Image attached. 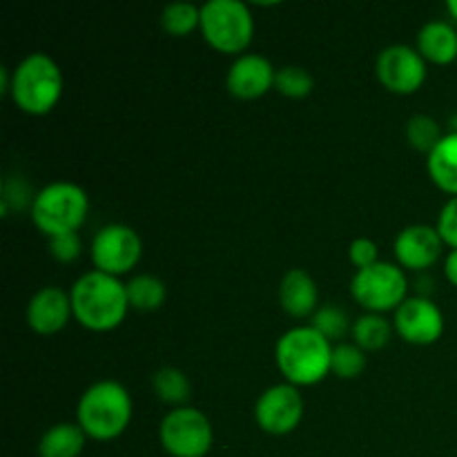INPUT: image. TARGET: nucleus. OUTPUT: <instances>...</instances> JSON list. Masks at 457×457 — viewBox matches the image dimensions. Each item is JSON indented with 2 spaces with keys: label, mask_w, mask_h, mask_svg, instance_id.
<instances>
[{
  "label": "nucleus",
  "mask_w": 457,
  "mask_h": 457,
  "mask_svg": "<svg viewBox=\"0 0 457 457\" xmlns=\"http://www.w3.org/2000/svg\"><path fill=\"white\" fill-rule=\"evenodd\" d=\"M445 275L449 279L451 286L457 288V250H451L445 259Z\"/></svg>",
  "instance_id": "7c9ffc66"
},
{
  "label": "nucleus",
  "mask_w": 457,
  "mask_h": 457,
  "mask_svg": "<svg viewBox=\"0 0 457 457\" xmlns=\"http://www.w3.org/2000/svg\"><path fill=\"white\" fill-rule=\"evenodd\" d=\"M134 402L128 388L116 379H101L87 386L76 406V424L89 440L110 442L128 431Z\"/></svg>",
  "instance_id": "7ed1b4c3"
},
{
  "label": "nucleus",
  "mask_w": 457,
  "mask_h": 457,
  "mask_svg": "<svg viewBox=\"0 0 457 457\" xmlns=\"http://www.w3.org/2000/svg\"><path fill=\"white\" fill-rule=\"evenodd\" d=\"M445 312L428 297L415 295L393 312V330L413 346H431L445 335Z\"/></svg>",
  "instance_id": "f8f14e48"
},
{
  "label": "nucleus",
  "mask_w": 457,
  "mask_h": 457,
  "mask_svg": "<svg viewBox=\"0 0 457 457\" xmlns=\"http://www.w3.org/2000/svg\"><path fill=\"white\" fill-rule=\"evenodd\" d=\"M161 27L170 36H190L192 31L201 27V7L187 0H177V3L165 4L161 12Z\"/></svg>",
  "instance_id": "5701e85b"
},
{
  "label": "nucleus",
  "mask_w": 457,
  "mask_h": 457,
  "mask_svg": "<svg viewBox=\"0 0 457 457\" xmlns=\"http://www.w3.org/2000/svg\"><path fill=\"white\" fill-rule=\"evenodd\" d=\"M330 370L339 379H357L366 370V353L355 342H339L333 346V364Z\"/></svg>",
  "instance_id": "a878e982"
},
{
  "label": "nucleus",
  "mask_w": 457,
  "mask_h": 457,
  "mask_svg": "<svg viewBox=\"0 0 457 457\" xmlns=\"http://www.w3.org/2000/svg\"><path fill=\"white\" fill-rule=\"evenodd\" d=\"M306 402L302 391L288 382L272 384L254 404L257 427L268 436H288L302 424Z\"/></svg>",
  "instance_id": "9b49d317"
},
{
  "label": "nucleus",
  "mask_w": 457,
  "mask_h": 457,
  "mask_svg": "<svg viewBox=\"0 0 457 457\" xmlns=\"http://www.w3.org/2000/svg\"><path fill=\"white\" fill-rule=\"evenodd\" d=\"M27 326L36 335H56L74 317L71 297L61 286H45L31 295L27 303Z\"/></svg>",
  "instance_id": "2eb2a0df"
},
{
  "label": "nucleus",
  "mask_w": 457,
  "mask_h": 457,
  "mask_svg": "<svg viewBox=\"0 0 457 457\" xmlns=\"http://www.w3.org/2000/svg\"><path fill=\"white\" fill-rule=\"evenodd\" d=\"M375 74H378V80L388 92L409 96V94H415L422 87L428 76V67L422 54L418 52V47L395 43L388 45L378 54Z\"/></svg>",
  "instance_id": "9d476101"
},
{
  "label": "nucleus",
  "mask_w": 457,
  "mask_h": 457,
  "mask_svg": "<svg viewBox=\"0 0 457 457\" xmlns=\"http://www.w3.org/2000/svg\"><path fill=\"white\" fill-rule=\"evenodd\" d=\"M87 445V436L76 422H58L43 433L38 457H79Z\"/></svg>",
  "instance_id": "6ab92c4d"
},
{
  "label": "nucleus",
  "mask_w": 457,
  "mask_h": 457,
  "mask_svg": "<svg viewBox=\"0 0 457 457\" xmlns=\"http://www.w3.org/2000/svg\"><path fill=\"white\" fill-rule=\"evenodd\" d=\"M275 361L288 384L297 388L315 386L333 373V342L311 324L293 326L277 339Z\"/></svg>",
  "instance_id": "f03ea898"
},
{
  "label": "nucleus",
  "mask_w": 457,
  "mask_h": 457,
  "mask_svg": "<svg viewBox=\"0 0 457 457\" xmlns=\"http://www.w3.org/2000/svg\"><path fill=\"white\" fill-rule=\"evenodd\" d=\"M125 290H128L129 308L141 312L159 311V308L165 303V299H168L165 281L159 279L156 275H147V272L134 275L132 279L125 284Z\"/></svg>",
  "instance_id": "aec40b11"
},
{
  "label": "nucleus",
  "mask_w": 457,
  "mask_h": 457,
  "mask_svg": "<svg viewBox=\"0 0 457 457\" xmlns=\"http://www.w3.org/2000/svg\"><path fill=\"white\" fill-rule=\"evenodd\" d=\"M418 52L433 65L457 61V29L446 21H428L418 31Z\"/></svg>",
  "instance_id": "f3484780"
},
{
  "label": "nucleus",
  "mask_w": 457,
  "mask_h": 457,
  "mask_svg": "<svg viewBox=\"0 0 457 457\" xmlns=\"http://www.w3.org/2000/svg\"><path fill=\"white\" fill-rule=\"evenodd\" d=\"M89 212V196L79 183L54 181L31 199V221L47 239L79 232Z\"/></svg>",
  "instance_id": "39448f33"
},
{
  "label": "nucleus",
  "mask_w": 457,
  "mask_h": 457,
  "mask_svg": "<svg viewBox=\"0 0 457 457\" xmlns=\"http://www.w3.org/2000/svg\"><path fill=\"white\" fill-rule=\"evenodd\" d=\"M348 259H351V263L357 270H364V268L373 266V263L379 262L378 244L370 237H357L348 245Z\"/></svg>",
  "instance_id": "c85d7f7f"
},
{
  "label": "nucleus",
  "mask_w": 457,
  "mask_h": 457,
  "mask_svg": "<svg viewBox=\"0 0 457 457\" xmlns=\"http://www.w3.org/2000/svg\"><path fill=\"white\" fill-rule=\"evenodd\" d=\"M279 303L284 312L295 320L312 317L320 308V288L311 272L303 268H290L279 284Z\"/></svg>",
  "instance_id": "dca6fc26"
},
{
  "label": "nucleus",
  "mask_w": 457,
  "mask_h": 457,
  "mask_svg": "<svg viewBox=\"0 0 457 457\" xmlns=\"http://www.w3.org/2000/svg\"><path fill=\"white\" fill-rule=\"evenodd\" d=\"M277 70L262 54H241L226 74V89L241 101H254L275 89Z\"/></svg>",
  "instance_id": "ddd939ff"
},
{
  "label": "nucleus",
  "mask_w": 457,
  "mask_h": 457,
  "mask_svg": "<svg viewBox=\"0 0 457 457\" xmlns=\"http://www.w3.org/2000/svg\"><path fill=\"white\" fill-rule=\"evenodd\" d=\"M89 254H92L94 270H101L120 279L141 262L143 239L132 226L107 223L94 235Z\"/></svg>",
  "instance_id": "1a4fd4ad"
},
{
  "label": "nucleus",
  "mask_w": 457,
  "mask_h": 457,
  "mask_svg": "<svg viewBox=\"0 0 457 457\" xmlns=\"http://www.w3.org/2000/svg\"><path fill=\"white\" fill-rule=\"evenodd\" d=\"M393 250H395L397 266H402L404 270H427L442 257L445 241L436 226L413 223V226L400 230Z\"/></svg>",
  "instance_id": "4468645a"
},
{
  "label": "nucleus",
  "mask_w": 457,
  "mask_h": 457,
  "mask_svg": "<svg viewBox=\"0 0 457 457\" xmlns=\"http://www.w3.org/2000/svg\"><path fill=\"white\" fill-rule=\"evenodd\" d=\"M61 65L45 52H31L12 70L9 98L29 116H45L58 105L62 96Z\"/></svg>",
  "instance_id": "20e7f679"
},
{
  "label": "nucleus",
  "mask_w": 457,
  "mask_h": 457,
  "mask_svg": "<svg viewBox=\"0 0 457 457\" xmlns=\"http://www.w3.org/2000/svg\"><path fill=\"white\" fill-rule=\"evenodd\" d=\"M152 391H154V395L163 404L179 409V406H187L186 402L190 400L192 386L190 379H187V375L181 369H177V366H163V369H159L152 375Z\"/></svg>",
  "instance_id": "412c9836"
},
{
  "label": "nucleus",
  "mask_w": 457,
  "mask_h": 457,
  "mask_svg": "<svg viewBox=\"0 0 457 457\" xmlns=\"http://www.w3.org/2000/svg\"><path fill=\"white\" fill-rule=\"evenodd\" d=\"M9 89H12V70L0 67V92L9 96Z\"/></svg>",
  "instance_id": "2f4dec72"
},
{
  "label": "nucleus",
  "mask_w": 457,
  "mask_h": 457,
  "mask_svg": "<svg viewBox=\"0 0 457 457\" xmlns=\"http://www.w3.org/2000/svg\"><path fill=\"white\" fill-rule=\"evenodd\" d=\"M275 89L281 96L306 98L315 89V79L302 65H284L275 74Z\"/></svg>",
  "instance_id": "393cba45"
},
{
  "label": "nucleus",
  "mask_w": 457,
  "mask_h": 457,
  "mask_svg": "<svg viewBox=\"0 0 457 457\" xmlns=\"http://www.w3.org/2000/svg\"><path fill=\"white\" fill-rule=\"evenodd\" d=\"M201 34L221 54H245L254 36V18L244 0H208L201 4Z\"/></svg>",
  "instance_id": "423d86ee"
},
{
  "label": "nucleus",
  "mask_w": 457,
  "mask_h": 457,
  "mask_svg": "<svg viewBox=\"0 0 457 457\" xmlns=\"http://www.w3.org/2000/svg\"><path fill=\"white\" fill-rule=\"evenodd\" d=\"M437 232H440L445 245L451 250H457V196H451L440 210V217L436 223Z\"/></svg>",
  "instance_id": "c756f323"
},
{
  "label": "nucleus",
  "mask_w": 457,
  "mask_h": 457,
  "mask_svg": "<svg viewBox=\"0 0 457 457\" xmlns=\"http://www.w3.org/2000/svg\"><path fill=\"white\" fill-rule=\"evenodd\" d=\"M431 181L446 195L457 196V129L442 137L427 159Z\"/></svg>",
  "instance_id": "a211bd4d"
},
{
  "label": "nucleus",
  "mask_w": 457,
  "mask_h": 457,
  "mask_svg": "<svg viewBox=\"0 0 457 457\" xmlns=\"http://www.w3.org/2000/svg\"><path fill=\"white\" fill-rule=\"evenodd\" d=\"M74 320L92 333L119 328L129 311L128 290L119 277L101 270L83 272L70 290Z\"/></svg>",
  "instance_id": "f257e3e1"
},
{
  "label": "nucleus",
  "mask_w": 457,
  "mask_h": 457,
  "mask_svg": "<svg viewBox=\"0 0 457 457\" xmlns=\"http://www.w3.org/2000/svg\"><path fill=\"white\" fill-rule=\"evenodd\" d=\"M442 128L433 116L428 114H415L406 120V141L411 143V147L424 152V154H431L433 147L442 141Z\"/></svg>",
  "instance_id": "b1692460"
},
{
  "label": "nucleus",
  "mask_w": 457,
  "mask_h": 457,
  "mask_svg": "<svg viewBox=\"0 0 457 457\" xmlns=\"http://www.w3.org/2000/svg\"><path fill=\"white\" fill-rule=\"evenodd\" d=\"M351 333L357 346L364 353L382 351L391 342L393 324L384 315H378V312H364L361 317H357Z\"/></svg>",
  "instance_id": "4be33fe9"
},
{
  "label": "nucleus",
  "mask_w": 457,
  "mask_h": 457,
  "mask_svg": "<svg viewBox=\"0 0 457 457\" xmlns=\"http://www.w3.org/2000/svg\"><path fill=\"white\" fill-rule=\"evenodd\" d=\"M312 328L320 330L326 339H342L344 335L351 328V321H348V315L337 306H320L315 315L311 317Z\"/></svg>",
  "instance_id": "bb28decb"
},
{
  "label": "nucleus",
  "mask_w": 457,
  "mask_h": 457,
  "mask_svg": "<svg viewBox=\"0 0 457 457\" xmlns=\"http://www.w3.org/2000/svg\"><path fill=\"white\" fill-rule=\"evenodd\" d=\"M159 440L172 457H205L214 445V428L204 411L179 406L161 420Z\"/></svg>",
  "instance_id": "6e6552de"
},
{
  "label": "nucleus",
  "mask_w": 457,
  "mask_h": 457,
  "mask_svg": "<svg viewBox=\"0 0 457 457\" xmlns=\"http://www.w3.org/2000/svg\"><path fill=\"white\" fill-rule=\"evenodd\" d=\"M446 12L451 13V18L457 21V0H446Z\"/></svg>",
  "instance_id": "473e14b6"
},
{
  "label": "nucleus",
  "mask_w": 457,
  "mask_h": 457,
  "mask_svg": "<svg viewBox=\"0 0 457 457\" xmlns=\"http://www.w3.org/2000/svg\"><path fill=\"white\" fill-rule=\"evenodd\" d=\"M351 295L366 312H395L409 299V277L397 263L378 262L353 275Z\"/></svg>",
  "instance_id": "0eeeda50"
},
{
  "label": "nucleus",
  "mask_w": 457,
  "mask_h": 457,
  "mask_svg": "<svg viewBox=\"0 0 457 457\" xmlns=\"http://www.w3.org/2000/svg\"><path fill=\"white\" fill-rule=\"evenodd\" d=\"M49 254L61 263H71L83 254V241L79 232H67L49 239Z\"/></svg>",
  "instance_id": "cd10ccee"
}]
</instances>
